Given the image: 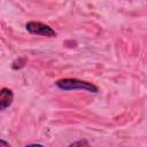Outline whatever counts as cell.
Listing matches in <instances>:
<instances>
[{"instance_id":"cell-5","label":"cell","mask_w":147,"mask_h":147,"mask_svg":"<svg viewBox=\"0 0 147 147\" xmlns=\"http://www.w3.org/2000/svg\"><path fill=\"white\" fill-rule=\"evenodd\" d=\"M68 147H91V145L86 139H80V140H77V141L70 144Z\"/></svg>"},{"instance_id":"cell-2","label":"cell","mask_w":147,"mask_h":147,"mask_svg":"<svg viewBox=\"0 0 147 147\" xmlns=\"http://www.w3.org/2000/svg\"><path fill=\"white\" fill-rule=\"evenodd\" d=\"M25 29L29 33L34 34V36H41V37H48V38H54L57 36L56 31L49 26L48 24H45L42 22H37V21H30L25 23Z\"/></svg>"},{"instance_id":"cell-6","label":"cell","mask_w":147,"mask_h":147,"mask_svg":"<svg viewBox=\"0 0 147 147\" xmlns=\"http://www.w3.org/2000/svg\"><path fill=\"white\" fill-rule=\"evenodd\" d=\"M0 147H10V145H9V142L7 140L0 138Z\"/></svg>"},{"instance_id":"cell-1","label":"cell","mask_w":147,"mask_h":147,"mask_svg":"<svg viewBox=\"0 0 147 147\" xmlns=\"http://www.w3.org/2000/svg\"><path fill=\"white\" fill-rule=\"evenodd\" d=\"M55 86L62 91H85L91 93L99 92V87L93 83L78 78H60L55 82Z\"/></svg>"},{"instance_id":"cell-4","label":"cell","mask_w":147,"mask_h":147,"mask_svg":"<svg viewBox=\"0 0 147 147\" xmlns=\"http://www.w3.org/2000/svg\"><path fill=\"white\" fill-rule=\"evenodd\" d=\"M25 63H26V59H24V57H20V59H16V60L13 62L11 68H13L14 70H18V69L23 68V67L25 65Z\"/></svg>"},{"instance_id":"cell-3","label":"cell","mask_w":147,"mask_h":147,"mask_svg":"<svg viewBox=\"0 0 147 147\" xmlns=\"http://www.w3.org/2000/svg\"><path fill=\"white\" fill-rule=\"evenodd\" d=\"M14 101V93L8 87L0 88V111L6 110L13 105Z\"/></svg>"},{"instance_id":"cell-7","label":"cell","mask_w":147,"mask_h":147,"mask_svg":"<svg viewBox=\"0 0 147 147\" xmlns=\"http://www.w3.org/2000/svg\"><path fill=\"white\" fill-rule=\"evenodd\" d=\"M25 147H45V146H42L40 144H30V145H26Z\"/></svg>"}]
</instances>
